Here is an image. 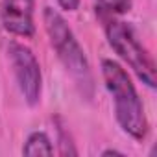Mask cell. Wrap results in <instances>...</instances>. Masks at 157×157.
Wrapping results in <instances>:
<instances>
[{"label": "cell", "mask_w": 157, "mask_h": 157, "mask_svg": "<svg viewBox=\"0 0 157 157\" xmlns=\"http://www.w3.org/2000/svg\"><path fill=\"white\" fill-rule=\"evenodd\" d=\"M102 78L107 93L115 104V117L126 135L135 140H142L148 135V118L144 113L142 100L131 82L126 68L113 61L102 59Z\"/></svg>", "instance_id": "1"}, {"label": "cell", "mask_w": 157, "mask_h": 157, "mask_svg": "<svg viewBox=\"0 0 157 157\" xmlns=\"http://www.w3.org/2000/svg\"><path fill=\"white\" fill-rule=\"evenodd\" d=\"M35 2L33 0H2V24L17 35L30 39L35 35Z\"/></svg>", "instance_id": "5"}, {"label": "cell", "mask_w": 157, "mask_h": 157, "mask_svg": "<svg viewBox=\"0 0 157 157\" xmlns=\"http://www.w3.org/2000/svg\"><path fill=\"white\" fill-rule=\"evenodd\" d=\"M94 4L100 17H105V15L118 17L131 10V0H94Z\"/></svg>", "instance_id": "7"}, {"label": "cell", "mask_w": 157, "mask_h": 157, "mask_svg": "<svg viewBox=\"0 0 157 157\" xmlns=\"http://www.w3.org/2000/svg\"><path fill=\"white\" fill-rule=\"evenodd\" d=\"M43 22H44V30L48 33L50 44L56 50L59 61L63 63V67L70 74L74 83L80 87V91L85 96H91L93 89H94L91 65L87 61V56H85L80 41L76 39L74 32L67 24L65 17L54 8H44Z\"/></svg>", "instance_id": "2"}, {"label": "cell", "mask_w": 157, "mask_h": 157, "mask_svg": "<svg viewBox=\"0 0 157 157\" xmlns=\"http://www.w3.org/2000/svg\"><path fill=\"white\" fill-rule=\"evenodd\" d=\"M22 153L24 155H52L54 153V146L50 137L44 131H33L28 135L24 146H22Z\"/></svg>", "instance_id": "6"}, {"label": "cell", "mask_w": 157, "mask_h": 157, "mask_svg": "<svg viewBox=\"0 0 157 157\" xmlns=\"http://www.w3.org/2000/svg\"><path fill=\"white\" fill-rule=\"evenodd\" d=\"M8 54H10L17 85L21 89V94L24 96V102L32 107L37 105L43 93V72L35 54L32 52V48L17 41L10 43Z\"/></svg>", "instance_id": "4"}, {"label": "cell", "mask_w": 157, "mask_h": 157, "mask_svg": "<svg viewBox=\"0 0 157 157\" xmlns=\"http://www.w3.org/2000/svg\"><path fill=\"white\" fill-rule=\"evenodd\" d=\"M102 155L105 157V155H124L122 151H118V150H104L102 151Z\"/></svg>", "instance_id": "9"}, {"label": "cell", "mask_w": 157, "mask_h": 157, "mask_svg": "<svg viewBox=\"0 0 157 157\" xmlns=\"http://www.w3.org/2000/svg\"><path fill=\"white\" fill-rule=\"evenodd\" d=\"M56 2L63 11H76L80 6V0H56Z\"/></svg>", "instance_id": "8"}, {"label": "cell", "mask_w": 157, "mask_h": 157, "mask_svg": "<svg viewBox=\"0 0 157 157\" xmlns=\"http://www.w3.org/2000/svg\"><path fill=\"white\" fill-rule=\"evenodd\" d=\"M100 19L104 21L105 37L111 48L118 54V57L126 61V65H129V68L146 87L155 89V63L146 46L140 43L135 28L115 15H105Z\"/></svg>", "instance_id": "3"}]
</instances>
